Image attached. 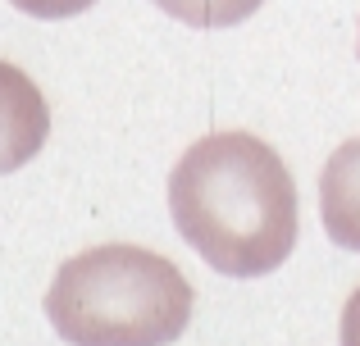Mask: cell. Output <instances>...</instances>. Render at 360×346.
Returning <instances> with one entry per match:
<instances>
[{"mask_svg": "<svg viewBox=\"0 0 360 346\" xmlns=\"http://www.w3.org/2000/svg\"><path fill=\"white\" fill-rule=\"evenodd\" d=\"M51 137V109L23 69L0 60V178L23 169Z\"/></svg>", "mask_w": 360, "mask_h": 346, "instance_id": "3", "label": "cell"}, {"mask_svg": "<svg viewBox=\"0 0 360 346\" xmlns=\"http://www.w3.org/2000/svg\"><path fill=\"white\" fill-rule=\"evenodd\" d=\"M319 214L324 232L342 251H360V137L342 142L319 178Z\"/></svg>", "mask_w": 360, "mask_h": 346, "instance_id": "4", "label": "cell"}, {"mask_svg": "<svg viewBox=\"0 0 360 346\" xmlns=\"http://www.w3.org/2000/svg\"><path fill=\"white\" fill-rule=\"evenodd\" d=\"M46 319L69 346H169L192 319V283L141 246H96L64 260Z\"/></svg>", "mask_w": 360, "mask_h": 346, "instance_id": "2", "label": "cell"}, {"mask_svg": "<svg viewBox=\"0 0 360 346\" xmlns=\"http://www.w3.org/2000/svg\"><path fill=\"white\" fill-rule=\"evenodd\" d=\"M342 346H360V287L342 305Z\"/></svg>", "mask_w": 360, "mask_h": 346, "instance_id": "7", "label": "cell"}, {"mask_svg": "<svg viewBox=\"0 0 360 346\" xmlns=\"http://www.w3.org/2000/svg\"><path fill=\"white\" fill-rule=\"evenodd\" d=\"M9 5L32 14V18H73V14H82V9H91L96 0H9Z\"/></svg>", "mask_w": 360, "mask_h": 346, "instance_id": "6", "label": "cell"}, {"mask_svg": "<svg viewBox=\"0 0 360 346\" xmlns=\"http://www.w3.org/2000/svg\"><path fill=\"white\" fill-rule=\"evenodd\" d=\"M169 214L187 246L229 278L274 274L297 246V182L251 133L187 146L169 173Z\"/></svg>", "mask_w": 360, "mask_h": 346, "instance_id": "1", "label": "cell"}, {"mask_svg": "<svg viewBox=\"0 0 360 346\" xmlns=\"http://www.w3.org/2000/svg\"><path fill=\"white\" fill-rule=\"evenodd\" d=\"M155 5L187 27H233L251 18L264 0H155Z\"/></svg>", "mask_w": 360, "mask_h": 346, "instance_id": "5", "label": "cell"}]
</instances>
